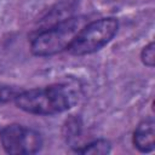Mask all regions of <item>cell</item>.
Returning <instances> with one entry per match:
<instances>
[{
    "mask_svg": "<svg viewBox=\"0 0 155 155\" xmlns=\"http://www.w3.org/2000/svg\"><path fill=\"white\" fill-rule=\"evenodd\" d=\"M80 97L76 84L57 82L46 87L22 90L15 98L21 110L34 115H56L75 105Z\"/></svg>",
    "mask_w": 155,
    "mask_h": 155,
    "instance_id": "cell-1",
    "label": "cell"
},
{
    "mask_svg": "<svg viewBox=\"0 0 155 155\" xmlns=\"http://www.w3.org/2000/svg\"><path fill=\"white\" fill-rule=\"evenodd\" d=\"M85 24L86 17L70 16L42 29L30 41L31 53L38 57H50L68 50Z\"/></svg>",
    "mask_w": 155,
    "mask_h": 155,
    "instance_id": "cell-2",
    "label": "cell"
},
{
    "mask_svg": "<svg viewBox=\"0 0 155 155\" xmlns=\"http://www.w3.org/2000/svg\"><path fill=\"white\" fill-rule=\"evenodd\" d=\"M119 29V21L114 17H103L86 23L68 51L74 56H86L94 53L109 44L116 35Z\"/></svg>",
    "mask_w": 155,
    "mask_h": 155,
    "instance_id": "cell-3",
    "label": "cell"
},
{
    "mask_svg": "<svg viewBox=\"0 0 155 155\" xmlns=\"http://www.w3.org/2000/svg\"><path fill=\"white\" fill-rule=\"evenodd\" d=\"M0 142L5 153L11 155L36 154L42 148L41 134L21 124H10L1 128Z\"/></svg>",
    "mask_w": 155,
    "mask_h": 155,
    "instance_id": "cell-4",
    "label": "cell"
},
{
    "mask_svg": "<svg viewBox=\"0 0 155 155\" xmlns=\"http://www.w3.org/2000/svg\"><path fill=\"white\" fill-rule=\"evenodd\" d=\"M132 142L140 153H150L155 148V122L153 117L142 120L134 128Z\"/></svg>",
    "mask_w": 155,
    "mask_h": 155,
    "instance_id": "cell-5",
    "label": "cell"
},
{
    "mask_svg": "<svg viewBox=\"0 0 155 155\" xmlns=\"http://www.w3.org/2000/svg\"><path fill=\"white\" fill-rule=\"evenodd\" d=\"M111 150V144L107 139H94L82 148H76L75 151L79 154H91V155H105Z\"/></svg>",
    "mask_w": 155,
    "mask_h": 155,
    "instance_id": "cell-6",
    "label": "cell"
},
{
    "mask_svg": "<svg viewBox=\"0 0 155 155\" xmlns=\"http://www.w3.org/2000/svg\"><path fill=\"white\" fill-rule=\"evenodd\" d=\"M81 127H82L81 119L79 116H70L63 126V134L67 142H71L76 139L81 133Z\"/></svg>",
    "mask_w": 155,
    "mask_h": 155,
    "instance_id": "cell-7",
    "label": "cell"
},
{
    "mask_svg": "<svg viewBox=\"0 0 155 155\" xmlns=\"http://www.w3.org/2000/svg\"><path fill=\"white\" fill-rule=\"evenodd\" d=\"M22 90L15 86L0 84V103H7L11 101H15L16 96L21 92Z\"/></svg>",
    "mask_w": 155,
    "mask_h": 155,
    "instance_id": "cell-8",
    "label": "cell"
},
{
    "mask_svg": "<svg viewBox=\"0 0 155 155\" xmlns=\"http://www.w3.org/2000/svg\"><path fill=\"white\" fill-rule=\"evenodd\" d=\"M140 59H142L144 65H147L149 68L154 67V63H155V45H154L153 41L143 47V50L140 52Z\"/></svg>",
    "mask_w": 155,
    "mask_h": 155,
    "instance_id": "cell-9",
    "label": "cell"
}]
</instances>
